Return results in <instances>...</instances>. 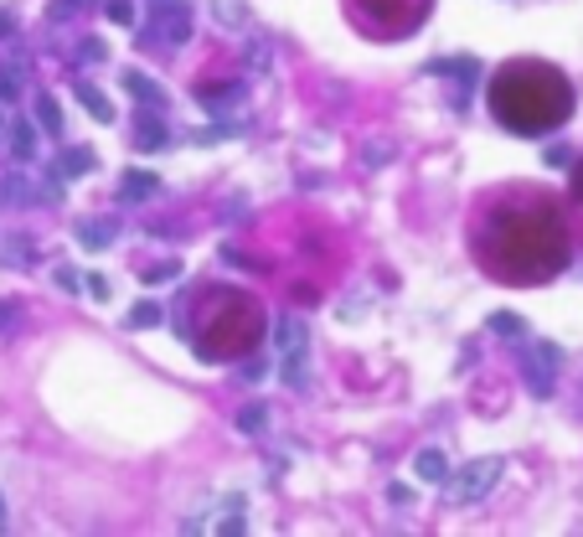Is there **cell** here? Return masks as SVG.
I'll return each instance as SVG.
<instances>
[{"mask_svg":"<svg viewBox=\"0 0 583 537\" xmlns=\"http://www.w3.org/2000/svg\"><path fill=\"white\" fill-rule=\"evenodd\" d=\"M465 248L490 285H552L573 258V228H568L563 197L537 181L486 187L465 212Z\"/></svg>","mask_w":583,"mask_h":537,"instance_id":"1","label":"cell"},{"mask_svg":"<svg viewBox=\"0 0 583 537\" xmlns=\"http://www.w3.org/2000/svg\"><path fill=\"white\" fill-rule=\"evenodd\" d=\"M486 104L501 129H511L521 140H542L573 119V83H568L563 67L517 57V63H501L490 73Z\"/></svg>","mask_w":583,"mask_h":537,"instance_id":"2","label":"cell"},{"mask_svg":"<svg viewBox=\"0 0 583 537\" xmlns=\"http://www.w3.org/2000/svg\"><path fill=\"white\" fill-rule=\"evenodd\" d=\"M264 326V305L237 285H202L181 316V331L202 362H237V357L258 351Z\"/></svg>","mask_w":583,"mask_h":537,"instance_id":"3","label":"cell"},{"mask_svg":"<svg viewBox=\"0 0 583 537\" xmlns=\"http://www.w3.org/2000/svg\"><path fill=\"white\" fill-rule=\"evenodd\" d=\"M341 16L351 21L357 36L387 47V42H408L413 32H424L434 0H341Z\"/></svg>","mask_w":583,"mask_h":537,"instance_id":"4","label":"cell"},{"mask_svg":"<svg viewBox=\"0 0 583 537\" xmlns=\"http://www.w3.org/2000/svg\"><path fill=\"white\" fill-rule=\"evenodd\" d=\"M496 475H501V460H475V465H465L459 471V481H455V502H480L490 486H496Z\"/></svg>","mask_w":583,"mask_h":537,"instance_id":"5","label":"cell"},{"mask_svg":"<svg viewBox=\"0 0 583 537\" xmlns=\"http://www.w3.org/2000/svg\"><path fill=\"white\" fill-rule=\"evenodd\" d=\"M563 207H568V228H573V243H583V156H578V166H573V176H568V197H563Z\"/></svg>","mask_w":583,"mask_h":537,"instance_id":"6","label":"cell"},{"mask_svg":"<svg viewBox=\"0 0 583 537\" xmlns=\"http://www.w3.org/2000/svg\"><path fill=\"white\" fill-rule=\"evenodd\" d=\"M552 372H558V347H532V357H527V378H532L537 393H548L552 388Z\"/></svg>","mask_w":583,"mask_h":537,"instance_id":"7","label":"cell"},{"mask_svg":"<svg viewBox=\"0 0 583 537\" xmlns=\"http://www.w3.org/2000/svg\"><path fill=\"white\" fill-rule=\"evenodd\" d=\"M150 191H156V176L135 171V176H125V187H119V197H125V202H145Z\"/></svg>","mask_w":583,"mask_h":537,"instance_id":"8","label":"cell"},{"mask_svg":"<svg viewBox=\"0 0 583 537\" xmlns=\"http://www.w3.org/2000/svg\"><path fill=\"white\" fill-rule=\"evenodd\" d=\"M413 471L424 475V481H444V455L439 450H424V455L413 460Z\"/></svg>","mask_w":583,"mask_h":537,"instance_id":"9","label":"cell"},{"mask_svg":"<svg viewBox=\"0 0 583 537\" xmlns=\"http://www.w3.org/2000/svg\"><path fill=\"white\" fill-rule=\"evenodd\" d=\"M109 222H83V228H78V243H83V248H104V243H109Z\"/></svg>","mask_w":583,"mask_h":537,"instance_id":"10","label":"cell"},{"mask_svg":"<svg viewBox=\"0 0 583 537\" xmlns=\"http://www.w3.org/2000/svg\"><path fill=\"white\" fill-rule=\"evenodd\" d=\"M78 94H83V104H88V109H94V119H114V109H109V104H104V94H94V88H88V83H83Z\"/></svg>","mask_w":583,"mask_h":537,"instance_id":"11","label":"cell"},{"mask_svg":"<svg viewBox=\"0 0 583 537\" xmlns=\"http://www.w3.org/2000/svg\"><path fill=\"white\" fill-rule=\"evenodd\" d=\"M129 320H135V326H156V305H140Z\"/></svg>","mask_w":583,"mask_h":537,"instance_id":"12","label":"cell"},{"mask_svg":"<svg viewBox=\"0 0 583 537\" xmlns=\"http://www.w3.org/2000/svg\"><path fill=\"white\" fill-rule=\"evenodd\" d=\"M237 424H243V429H258V424H264V409H248L243 419H237Z\"/></svg>","mask_w":583,"mask_h":537,"instance_id":"13","label":"cell"},{"mask_svg":"<svg viewBox=\"0 0 583 537\" xmlns=\"http://www.w3.org/2000/svg\"><path fill=\"white\" fill-rule=\"evenodd\" d=\"M42 125L57 129V109H52V98H42Z\"/></svg>","mask_w":583,"mask_h":537,"instance_id":"14","label":"cell"},{"mask_svg":"<svg viewBox=\"0 0 583 537\" xmlns=\"http://www.w3.org/2000/svg\"><path fill=\"white\" fill-rule=\"evenodd\" d=\"M109 16L114 21H129V5H125V0H109Z\"/></svg>","mask_w":583,"mask_h":537,"instance_id":"15","label":"cell"},{"mask_svg":"<svg viewBox=\"0 0 583 537\" xmlns=\"http://www.w3.org/2000/svg\"><path fill=\"white\" fill-rule=\"evenodd\" d=\"M0 527H5V517H0Z\"/></svg>","mask_w":583,"mask_h":537,"instance_id":"16","label":"cell"}]
</instances>
